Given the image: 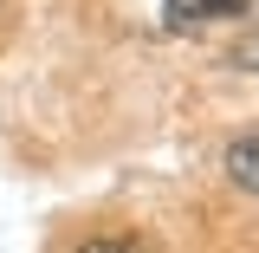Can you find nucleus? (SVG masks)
<instances>
[{"instance_id": "1", "label": "nucleus", "mask_w": 259, "mask_h": 253, "mask_svg": "<svg viewBox=\"0 0 259 253\" xmlns=\"http://www.w3.org/2000/svg\"><path fill=\"white\" fill-rule=\"evenodd\" d=\"M259 13V0H162V26H201V20H246Z\"/></svg>"}, {"instance_id": "2", "label": "nucleus", "mask_w": 259, "mask_h": 253, "mask_svg": "<svg viewBox=\"0 0 259 253\" xmlns=\"http://www.w3.org/2000/svg\"><path fill=\"white\" fill-rule=\"evenodd\" d=\"M227 175H233V182H240L246 195H259V124L246 130L233 150H227Z\"/></svg>"}, {"instance_id": "3", "label": "nucleus", "mask_w": 259, "mask_h": 253, "mask_svg": "<svg viewBox=\"0 0 259 253\" xmlns=\"http://www.w3.org/2000/svg\"><path fill=\"white\" fill-rule=\"evenodd\" d=\"M233 59H240V65H253V71H259V39H246V46H240Z\"/></svg>"}]
</instances>
